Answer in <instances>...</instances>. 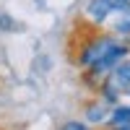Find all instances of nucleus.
Masks as SVG:
<instances>
[{
    "label": "nucleus",
    "instance_id": "f257e3e1",
    "mask_svg": "<svg viewBox=\"0 0 130 130\" xmlns=\"http://www.w3.org/2000/svg\"><path fill=\"white\" fill-rule=\"evenodd\" d=\"M130 8V0H89L83 8V16L89 24L102 26L104 21H109L112 16H120Z\"/></svg>",
    "mask_w": 130,
    "mask_h": 130
},
{
    "label": "nucleus",
    "instance_id": "f03ea898",
    "mask_svg": "<svg viewBox=\"0 0 130 130\" xmlns=\"http://www.w3.org/2000/svg\"><path fill=\"white\" fill-rule=\"evenodd\" d=\"M83 117H86V122H91V125H104L107 117H109V104L96 96L94 102H89L83 107Z\"/></svg>",
    "mask_w": 130,
    "mask_h": 130
},
{
    "label": "nucleus",
    "instance_id": "7ed1b4c3",
    "mask_svg": "<svg viewBox=\"0 0 130 130\" xmlns=\"http://www.w3.org/2000/svg\"><path fill=\"white\" fill-rule=\"evenodd\" d=\"M107 125H109V127H122V125H130V104H125V102L112 104L109 117H107Z\"/></svg>",
    "mask_w": 130,
    "mask_h": 130
},
{
    "label": "nucleus",
    "instance_id": "20e7f679",
    "mask_svg": "<svg viewBox=\"0 0 130 130\" xmlns=\"http://www.w3.org/2000/svg\"><path fill=\"white\" fill-rule=\"evenodd\" d=\"M57 130H94L89 122H81V120H68V122H62Z\"/></svg>",
    "mask_w": 130,
    "mask_h": 130
},
{
    "label": "nucleus",
    "instance_id": "39448f33",
    "mask_svg": "<svg viewBox=\"0 0 130 130\" xmlns=\"http://www.w3.org/2000/svg\"><path fill=\"white\" fill-rule=\"evenodd\" d=\"M18 29V21H13L8 13H0V31H16Z\"/></svg>",
    "mask_w": 130,
    "mask_h": 130
},
{
    "label": "nucleus",
    "instance_id": "423d86ee",
    "mask_svg": "<svg viewBox=\"0 0 130 130\" xmlns=\"http://www.w3.org/2000/svg\"><path fill=\"white\" fill-rule=\"evenodd\" d=\"M109 130H130V125H122V127H109Z\"/></svg>",
    "mask_w": 130,
    "mask_h": 130
}]
</instances>
